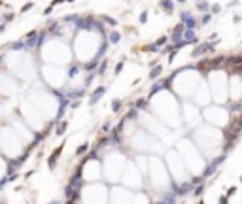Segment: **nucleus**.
Returning <instances> with one entry per match:
<instances>
[{"instance_id": "aec40b11", "label": "nucleus", "mask_w": 242, "mask_h": 204, "mask_svg": "<svg viewBox=\"0 0 242 204\" xmlns=\"http://www.w3.org/2000/svg\"><path fill=\"white\" fill-rule=\"evenodd\" d=\"M197 8H199L200 11H208V4H206V2H200V4H199V6H197Z\"/></svg>"}, {"instance_id": "412c9836", "label": "nucleus", "mask_w": 242, "mask_h": 204, "mask_svg": "<svg viewBox=\"0 0 242 204\" xmlns=\"http://www.w3.org/2000/svg\"><path fill=\"white\" fill-rule=\"evenodd\" d=\"M148 21V11H142L140 13V23H146Z\"/></svg>"}, {"instance_id": "a878e982", "label": "nucleus", "mask_w": 242, "mask_h": 204, "mask_svg": "<svg viewBox=\"0 0 242 204\" xmlns=\"http://www.w3.org/2000/svg\"><path fill=\"white\" fill-rule=\"evenodd\" d=\"M203 191H204V187H203V185H199V187H195V193H197V195H200V193H203Z\"/></svg>"}, {"instance_id": "f8f14e48", "label": "nucleus", "mask_w": 242, "mask_h": 204, "mask_svg": "<svg viewBox=\"0 0 242 204\" xmlns=\"http://www.w3.org/2000/svg\"><path fill=\"white\" fill-rule=\"evenodd\" d=\"M236 62H242V55H238V57H231V59H227V64H236Z\"/></svg>"}, {"instance_id": "f257e3e1", "label": "nucleus", "mask_w": 242, "mask_h": 204, "mask_svg": "<svg viewBox=\"0 0 242 204\" xmlns=\"http://www.w3.org/2000/svg\"><path fill=\"white\" fill-rule=\"evenodd\" d=\"M214 49V46L212 43H200V46H197L195 49H193V53H191V57H200V55H204L206 51H212Z\"/></svg>"}, {"instance_id": "c85d7f7f", "label": "nucleus", "mask_w": 242, "mask_h": 204, "mask_svg": "<svg viewBox=\"0 0 242 204\" xmlns=\"http://www.w3.org/2000/svg\"><path fill=\"white\" fill-rule=\"evenodd\" d=\"M208 21H210V15H208V13H206V15H204V17H203V25H206V23H208Z\"/></svg>"}, {"instance_id": "5701e85b", "label": "nucleus", "mask_w": 242, "mask_h": 204, "mask_svg": "<svg viewBox=\"0 0 242 204\" xmlns=\"http://www.w3.org/2000/svg\"><path fill=\"white\" fill-rule=\"evenodd\" d=\"M106 61H102V62H100V68H98V72H100V74H104V70H106Z\"/></svg>"}, {"instance_id": "7c9ffc66", "label": "nucleus", "mask_w": 242, "mask_h": 204, "mask_svg": "<svg viewBox=\"0 0 242 204\" xmlns=\"http://www.w3.org/2000/svg\"><path fill=\"white\" fill-rule=\"evenodd\" d=\"M219 204H227V197H221L219 198Z\"/></svg>"}, {"instance_id": "4be33fe9", "label": "nucleus", "mask_w": 242, "mask_h": 204, "mask_svg": "<svg viewBox=\"0 0 242 204\" xmlns=\"http://www.w3.org/2000/svg\"><path fill=\"white\" fill-rule=\"evenodd\" d=\"M64 130H66V123H61V127L57 129V134H63Z\"/></svg>"}, {"instance_id": "c756f323", "label": "nucleus", "mask_w": 242, "mask_h": 204, "mask_svg": "<svg viewBox=\"0 0 242 204\" xmlns=\"http://www.w3.org/2000/svg\"><path fill=\"white\" fill-rule=\"evenodd\" d=\"M11 17H13V15H11V13H6V15H4V21L8 23V21H10V19H11Z\"/></svg>"}, {"instance_id": "ddd939ff", "label": "nucleus", "mask_w": 242, "mask_h": 204, "mask_svg": "<svg viewBox=\"0 0 242 204\" xmlns=\"http://www.w3.org/2000/svg\"><path fill=\"white\" fill-rule=\"evenodd\" d=\"M25 42H13L11 43V49H25Z\"/></svg>"}, {"instance_id": "9d476101", "label": "nucleus", "mask_w": 242, "mask_h": 204, "mask_svg": "<svg viewBox=\"0 0 242 204\" xmlns=\"http://www.w3.org/2000/svg\"><path fill=\"white\" fill-rule=\"evenodd\" d=\"M119 40H121V34H119V32H112V34H110V42H112V43H117Z\"/></svg>"}, {"instance_id": "0eeeda50", "label": "nucleus", "mask_w": 242, "mask_h": 204, "mask_svg": "<svg viewBox=\"0 0 242 204\" xmlns=\"http://www.w3.org/2000/svg\"><path fill=\"white\" fill-rule=\"evenodd\" d=\"M184 25H185V29H187V30H193V29H195V25H197V21H195V19H189V21H185L184 23Z\"/></svg>"}, {"instance_id": "b1692460", "label": "nucleus", "mask_w": 242, "mask_h": 204, "mask_svg": "<svg viewBox=\"0 0 242 204\" xmlns=\"http://www.w3.org/2000/svg\"><path fill=\"white\" fill-rule=\"evenodd\" d=\"M78 72H79V68H78V66H72L68 74H70V76H76V74H78Z\"/></svg>"}, {"instance_id": "1a4fd4ad", "label": "nucleus", "mask_w": 242, "mask_h": 204, "mask_svg": "<svg viewBox=\"0 0 242 204\" xmlns=\"http://www.w3.org/2000/svg\"><path fill=\"white\" fill-rule=\"evenodd\" d=\"M223 62H225V59H223V57H217V59H214L210 64H212L214 68H219V64H223Z\"/></svg>"}, {"instance_id": "39448f33", "label": "nucleus", "mask_w": 242, "mask_h": 204, "mask_svg": "<svg viewBox=\"0 0 242 204\" xmlns=\"http://www.w3.org/2000/svg\"><path fill=\"white\" fill-rule=\"evenodd\" d=\"M184 36H185V38H184V43H185V46H187V43H191V42H195V34H193V30H185V32H184Z\"/></svg>"}, {"instance_id": "9b49d317", "label": "nucleus", "mask_w": 242, "mask_h": 204, "mask_svg": "<svg viewBox=\"0 0 242 204\" xmlns=\"http://www.w3.org/2000/svg\"><path fill=\"white\" fill-rule=\"evenodd\" d=\"M163 87H165L163 83H155V85H153V89L150 91V97H153V95H155L157 91H161V89H163Z\"/></svg>"}, {"instance_id": "6e6552de", "label": "nucleus", "mask_w": 242, "mask_h": 204, "mask_svg": "<svg viewBox=\"0 0 242 204\" xmlns=\"http://www.w3.org/2000/svg\"><path fill=\"white\" fill-rule=\"evenodd\" d=\"M189 189H191V185H182V187H176V193H178V195H185Z\"/></svg>"}, {"instance_id": "7ed1b4c3", "label": "nucleus", "mask_w": 242, "mask_h": 204, "mask_svg": "<svg viewBox=\"0 0 242 204\" xmlns=\"http://www.w3.org/2000/svg\"><path fill=\"white\" fill-rule=\"evenodd\" d=\"M161 8H163L167 13H172V10H174V4H172V0H161Z\"/></svg>"}, {"instance_id": "4468645a", "label": "nucleus", "mask_w": 242, "mask_h": 204, "mask_svg": "<svg viewBox=\"0 0 242 204\" xmlns=\"http://www.w3.org/2000/svg\"><path fill=\"white\" fill-rule=\"evenodd\" d=\"M189 19H191V13H189V11H182L180 21H182V23H185V21H189Z\"/></svg>"}, {"instance_id": "f03ea898", "label": "nucleus", "mask_w": 242, "mask_h": 204, "mask_svg": "<svg viewBox=\"0 0 242 204\" xmlns=\"http://www.w3.org/2000/svg\"><path fill=\"white\" fill-rule=\"evenodd\" d=\"M34 43H40V36L36 34V32L27 34V38H25V46H27V47H32Z\"/></svg>"}, {"instance_id": "dca6fc26", "label": "nucleus", "mask_w": 242, "mask_h": 204, "mask_svg": "<svg viewBox=\"0 0 242 204\" xmlns=\"http://www.w3.org/2000/svg\"><path fill=\"white\" fill-rule=\"evenodd\" d=\"M95 66H96V61L93 59L91 62H87V64H85V70H95Z\"/></svg>"}, {"instance_id": "393cba45", "label": "nucleus", "mask_w": 242, "mask_h": 204, "mask_svg": "<svg viewBox=\"0 0 242 204\" xmlns=\"http://www.w3.org/2000/svg\"><path fill=\"white\" fill-rule=\"evenodd\" d=\"M32 6H34V4H32V2H29V4H25V6H23V10H21V11H29V10H30Z\"/></svg>"}, {"instance_id": "6ab92c4d", "label": "nucleus", "mask_w": 242, "mask_h": 204, "mask_svg": "<svg viewBox=\"0 0 242 204\" xmlns=\"http://www.w3.org/2000/svg\"><path fill=\"white\" fill-rule=\"evenodd\" d=\"M163 43H167V36H161V38H159V40H157V42H155V46L159 47V46H163Z\"/></svg>"}, {"instance_id": "423d86ee", "label": "nucleus", "mask_w": 242, "mask_h": 204, "mask_svg": "<svg viewBox=\"0 0 242 204\" xmlns=\"http://www.w3.org/2000/svg\"><path fill=\"white\" fill-rule=\"evenodd\" d=\"M161 72H163V66H159V64H155V68L150 72V78L151 79H155V78H159L161 76Z\"/></svg>"}, {"instance_id": "cd10ccee", "label": "nucleus", "mask_w": 242, "mask_h": 204, "mask_svg": "<svg viewBox=\"0 0 242 204\" xmlns=\"http://www.w3.org/2000/svg\"><path fill=\"white\" fill-rule=\"evenodd\" d=\"M219 10H221V8L217 6V4H214V8H212V13H217V11H219Z\"/></svg>"}, {"instance_id": "2eb2a0df", "label": "nucleus", "mask_w": 242, "mask_h": 204, "mask_svg": "<svg viewBox=\"0 0 242 204\" xmlns=\"http://www.w3.org/2000/svg\"><path fill=\"white\" fill-rule=\"evenodd\" d=\"M106 47H108V43H102V46H100V49H98V53H96L95 61H98V59L102 57V53H104V51H106Z\"/></svg>"}, {"instance_id": "20e7f679", "label": "nucleus", "mask_w": 242, "mask_h": 204, "mask_svg": "<svg viewBox=\"0 0 242 204\" xmlns=\"http://www.w3.org/2000/svg\"><path fill=\"white\" fill-rule=\"evenodd\" d=\"M106 91V87H98V89H95V93L91 95V104H95V102H98V98H100V95Z\"/></svg>"}, {"instance_id": "f3484780", "label": "nucleus", "mask_w": 242, "mask_h": 204, "mask_svg": "<svg viewBox=\"0 0 242 204\" xmlns=\"http://www.w3.org/2000/svg\"><path fill=\"white\" fill-rule=\"evenodd\" d=\"M119 106H121V100H117V98H115V100L112 102V110H114V111H117V110H119Z\"/></svg>"}, {"instance_id": "2f4dec72", "label": "nucleus", "mask_w": 242, "mask_h": 204, "mask_svg": "<svg viewBox=\"0 0 242 204\" xmlns=\"http://www.w3.org/2000/svg\"><path fill=\"white\" fill-rule=\"evenodd\" d=\"M178 2H185V0H178Z\"/></svg>"}, {"instance_id": "bb28decb", "label": "nucleus", "mask_w": 242, "mask_h": 204, "mask_svg": "<svg viewBox=\"0 0 242 204\" xmlns=\"http://www.w3.org/2000/svg\"><path fill=\"white\" fill-rule=\"evenodd\" d=\"M121 70H123V62H119V64L117 66H115V74H119V72Z\"/></svg>"}, {"instance_id": "a211bd4d", "label": "nucleus", "mask_w": 242, "mask_h": 204, "mask_svg": "<svg viewBox=\"0 0 242 204\" xmlns=\"http://www.w3.org/2000/svg\"><path fill=\"white\" fill-rule=\"evenodd\" d=\"M104 21H106L110 27H115V25H117V21H115V19H112V17H104Z\"/></svg>"}]
</instances>
